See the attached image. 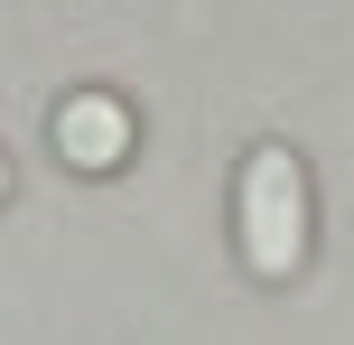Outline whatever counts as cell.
Masks as SVG:
<instances>
[{"label":"cell","mask_w":354,"mask_h":345,"mask_svg":"<svg viewBox=\"0 0 354 345\" xmlns=\"http://www.w3.org/2000/svg\"><path fill=\"white\" fill-rule=\"evenodd\" d=\"M233 243H243L252 280H299L308 271V168L289 140H261L233 178Z\"/></svg>","instance_id":"obj_1"},{"label":"cell","mask_w":354,"mask_h":345,"mask_svg":"<svg viewBox=\"0 0 354 345\" xmlns=\"http://www.w3.org/2000/svg\"><path fill=\"white\" fill-rule=\"evenodd\" d=\"M47 140H56V159H66L75 178H112V168H131V149H140V122H131L122 93L84 84V93H66V103L47 112Z\"/></svg>","instance_id":"obj_2"},{"label":"cell","mask_w":354,"mask_h":345,"mask_svg":"<svg viewBox=\"0 0 354 345\" xmlns=\"http://www.w3.org/2000/svg\"><path fill=\"white\" fill-rule=\"evenodd\" d=\"M0 205H10V159H0Z\"/></svg>","instance_id":"obj_3"}]
</instances>
